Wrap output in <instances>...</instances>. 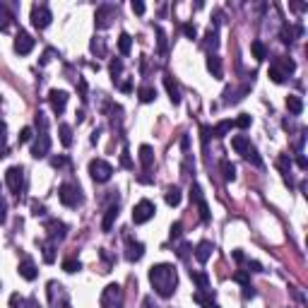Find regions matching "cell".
<instances>
[{
    "label": "cell",
    "instance_id": "obj_16",
    "mask_svg": "<svg viewBox=\"0 0 308 308\" xmlns=\"http://www.w3.org/2000/svg\"><path fill=\"white\" fill-rule=\"evenodd\" d=\"M44 229L49 231V236H51V241H56V239H65V234H67V227L58 222V219H49L46 224H44Z\"/></svg>",
    "mask_w": 308,
    "mask_h": 308
},
{
    "label": "cell",
    "instance_id": "obj_36",
    "mask_svg": "<svg viewBox=\"0 0 308 308\" xmlns=\"http://www.w3.org/2000/svg\"><path fill=\"white\" fill-rule=\"evenodd\" d=\"M130 49H132V36L130 34H121V39H118V51H121V56H128L130 53Z\"/></svg>",
    "mask_w": 308,
    "mask_h": 308
},
{
    "label": "cell",
    "instance_id": "obj_52",
    "mask_svg": "<svg viewBox=\"0 0 308 308\" xmlns=\"http://www.w3.org/2000/svg\"><path fill=\"white\" fill-rule=\"evenodd\" d=\"M5 219H7V202H5V197L0 195V224H5Z\"/></svg>",
    "mask_w": 308,
    "mask_h": 308
},
{
    "label": "cell",
    "instance_id": "obj_13",
    "mask_svg": "<svg viewBox=\"0 0 308 308\" xmlns=\"http://www.w3.org/2000/svg\"><path fill=\"white\" fill-rule=\"evenodd\" d=\"M142 255H145V246L128 236L125 239V260L128 262H137V260H142Z\"/></svg>",
    "mask_w": 308,
    "mask_h": 308
},
{
    "label": "cell",
    "instance_id": "obj_8",
    "mask_svg": "<svg viewBox=\"0 0 308 308\" xmlns=\"http://www.w3.org/2000/svg\"><path fill=\"white\" fill-rule=\"evenodd\" d=\"M51 19H53V15H51L49 5L36 2V5L32 7V24H34L36 29H46V27L51 24Z\"/></svg>",
    "mask_w": 308,
    "mask_h": 308
},
{
    "label": "cell",
    "instance_id": "obj_61",
    "mask_svg": "<svg viewBox=\"0 0 308 308\" xmlns=\"http://www.w3.org/2000/svg\"><path fill=\"white\" fill-rule=\"evenodd\" d=\"M308 5H304V2H292V10H296V12H304Z\"/></svg>",
    "mask_w": 308,
    "mask_h": 308
},
{
    "label": "cell",
    "instance_id": "obj_31",
    "mask_svg": "<svg viewBox=\"0 0 308 308\" xmlns=\"http://www.w3.org/2000/svg\"><path fill=\"white\" fill-rule=\"evenodd\" d=\"M250 51H253V58H255V61H265V58H267V46H265L260 39H255V41L250 44Z\"/></svg>",
    "mask_w": 308,
    "mask_h": 308
},
{
    "label": "cell",
    "instance_id": "obj_22",
    "mask_svg": "<svg viewBox=\"0 0 308 308\" xmlns=\"http://www.w3.org/2000/svg\"><path fill=\"white\" fill-rule=\"evenodd\" d=\"M116 219H118V202H113V205L106 210V214H104V222H101V229H104V231H111Z\"/></svg>",
    "mask_w": 308,
    "mask_h": 308
},
{
    "label": "cell",
    "instance_id": "obj_32",
    "mask_svg": "<svg viewBox=\"0 0 308 308\" xmlns=\"http://www.w3.org/2000/svg\"><path fill=\"white\" fill-rule=\"evenodd\" d=\"M231 147H234L239 154H243L248 147H250V137H248V135H236V137H231Z\"/></svg>",
    "mask_w": 308,
    "mask_h": 308
},
{
    "label": "cell",
    "instance_id": "obj_15",
    "mask_svg": "<svg viewBox=\"0 0 308 308\" xmlns=\"http://www.w3.org/2000/svg\"><path fill=\"white\" fill-rule=\"evenodd\" d=\"M17 272H19V277H24L27 282H34V279H36V275H39L36 262H34L32 258H22V262H19Z\"/></svg>",
    "mask_w": 308,
    "mask_h": 308
},
{
    "label": "cell",
    "instance_id": "obj_17",
    "mask_svg": "<svg viewBox=\"0 0 308 308\" xmlns=\"http://www.w3.org/2000/svg\"><path fill=\"white\" fill-rule=\"evenodd\" d=\"M272 67L275 70H279L284 77H289L294 70H296V63L292 61V58H284V56H277V58H272Z\"/></svg>",
    "mask_w": 308,
    "mask_h": 308
},
{
    "label": "cell",
    "instance_id": "obj_14",
    "mask_svg": "<svg viewBox=\"0 0 308 308\" xmlns=\"http://www.w3.org/2000/svg\"><path fill=\"white\" fill-rule=\"evenodd\" d=\"M113 15H116V7H113V5H101V7L97 10V29H106V27L111 24Z\"/></svg>",
    "mask_w": 308,
    "mask_h": 308
},
{
    "label": "cell",
    "instance_id": "obj_6",
    "mask_svg": "<svg viewBox=\"0 0 308 308\" xmlns=\"http://www.w3.org/2000/svg\"><path fill=\"white\" fill-rule=\"evenodd\" d=\"M49 304L51 308H70V299H67V292L63 289V284L58 282H49Z\"/></svg>",
    "mask_w": 308,
    "mask_h": 308
},
{
    "label": "cell",
    "instance_id": "obj_57",
    "mask_svg": "<svg viewBox=\"0 0 308 308\" xmlns=\"http://www.w3.org/2000/svg\"><path fill=\"white\" fill-rule=\"evenodd\" d=\"M2 147H5V123L0 121V149H2ZM2 152H5V149H2Z\"/></svg>",
    "mask_w": 308,
    "mask_h": 308
},
{
    "label": "cell",
    "instance_id": "obj_55",
    "mask_svg": "<svg viewBox=\"0 0 308 308\" xmlns=\"http://www.w3.org/2000/svg\"><path fill=\"white\" fill-rule=\"evenodd\" d=\"M121 164H123L125 169H132V162H130V157H128V149H123V154H121Z\"/></svg>",
    "mask_w": 308,
    "mask_h": 308
},
{
    "label": "cell",
    "instance_id": "obj_23",
    "mask_svg": "<svg viewBox=\"0 0 308 308\" xmlns=\"http://www.w3.org/2000/svg\"><path fill=\"white\" fill-rule=\"evenodd\" d=\"M207 70H210L212 77H217V80L224 75V70H222V58H219L217 53H210V56H207Z\"/></svg>",
    "mask_w": 308,
    "mask_h": 308
},
{
    "label": "cell",
    "instance_id": "obj_56",
    "mask_svg": "<svg viewBox=\"0 0 308 308\" xmlns=\"http://www.w3.org/2000/svg\"><path fill=\"white\" fill-rule=\"evenodd\" d=\"M53 56H56V51H53V49H49V51H46V53H44V58H41V65H46V63L51 61V58H53Z\"/></svg>",
    "mask_w": 308,
    "mask_h": 308
},
{
    "label": "cell",
    "instance_id": "obj_4",
    "mask_svg": "<svg viewBox=\"0 0 308 308\" xmlns=\"http://www.w3.org/2000/svg\"><path fill=\"white\" fill-rule=\"evenodd\" d=\"M89 176H92L97 183H106V181H111V176H113V166H111L106 159H92V162H89Z\"/></svg>",
    "mask_w": 308,
    "mask_h": 308
},
{
    "label": "cell",
    "instance_id": "obj_19",
    "mask_svg": "<svg viewBox=\"0 0 308 308\" xmlns=\"http://www.w3.org/2000/svg\"><path fill=\"white\" fill-rule=\"evenodd\" d=\"M212 250H214L212 241H200V243L195 246V258H197V262H200V265H205V262L210 260Z\"/></svg>",
    "mask_w": 308,
    "mask_h": 308
},
{
    "label": "cell",
    "instance_id": "obj_12",
    "mask_svg": "<svg viewBox=\"0 0 308 308\" xmlns=\"http://www.w3.org/2000/svg\"><path fill=\"white\" fill-rule=\"evenodd\" d=\"M49 104H51L53 113L61 116L63 111H65V106H67V92H63V89H51V92H49Z\"/></svg>",
    "mask_w": 308,
    "mask_h": 308
},
{
    "label": "cell",
    "instance_id": "obj_41",
    "mask_svg": "<svg viewBox=\"0 0 308 308\" xmlns=\"http://www.w3.org/2000/svg\"><path fill=\"white\" fill-rule=\"evenodd\" d=\"M29 304H27V299L24 296H19V294H12L10 296V308H27Z\"/></svg>",
    "mask_w": 308,
    "mask_h": 308
},
{
    "label": "cell",
    "instance_id": "obj_30",
    "mask_svg": "<svg viewBox=\"0 0 308 308\" xmlns=\"http://www.w3.org/2000/svg\"><path fill=\"white\" fill-rule=\"evenodd\" d=\"M231 128H234V121H222V123H217L214 128H210V135H214V137H227Z\"/></svg>",
    "mask_w": 308,
    "mask_h": 308
},
{
    "label": "cell",
    "instance_id": "obj_39",
    "mask_svg": "<svg viewBox=\"0 0 308 308\" xmlns=\"http://www.w3.org/2000/svg\"><path fill=\"white\" fill-rule=\"evenodd\" d=\"M190 277H193V282L197 284V289H207V287H210V277H207L205 272H190Z\"/></svg>",
    "mask_w": 308,
    "mask_h": 308
},
{
    "label": "cell",
    "instance_id": "obj_21",
    "mask_svg": "<svg viewBox=\"0 0 308 308\" xmlns=\"http://www.w3.org/2000/svg\"><path fill=\"white\" fill-rule=\"evenodd\" d=\"M304 34V27H292V24H284L282 27V32H279V39L284 41V44H292L294 41V36H301Z\"/></svg>",
    "mask_w": 308,
    "mask_h": 308
},
{
    "label": "cell",
    "instance_id": "obj_40",
    "mask_svg": "<svg viewBox=\"0 0 308 308\" xmlns=\"http://www.w3.org/2000/svg\"><path fill=\"white\" fill-rule=\"evenodd\" d=\"M63 270H65V272H77V270H82V265H80V260L67 258V260L63 262Z\"/></svg>",
    "mask_w": 308,
    "mask_h": 308
},
{
    "label": "cell",
    "instance_id": "obj_34",
    "mask_svg": "<svg viewBox=\"0 0 308 308\" xmlns=\"http://www.w3.org/2000/svg\"><path fill=\"white\" fill-rule=\"evenodd\" d=\"M58 132H61V145L63 147H70L72 145V128L67 123H61L58 125Z\"/></svg>",
    "mask_w": 308,
    "mask_h": 308
},
{
    "label": "cell",
    "instance_id": "obj_7",
    "mask_svg": "<svg viewBox=\"0 0 308 308\" xmlns=\"http://www.w3.org/2000/svg\"><path fill=\"white\" fill-rule=\"evenodd\" d=\"M154 212H157V207H154L152 200H140V202L132 207V222H135V224H147V222L154 217Z\"/></svg>",
    "mask_w": 308,
    "mask_h": 308
},
{
    "label": "cell",
    "instance_id": "obj_54",
    "mask_svg": "<svg viewBox=\"0 0 308 308\" xmlns=\"http://www.w3.org/2000/svg\"><path fill=\"white\" fill-rule=\"evenodd\" d=\"M132 12H135V15H145V2L135 0V2H132Z\"/></svg>",
    "mask_w": 308,
    "mask_h": 308
},
{
    "label": "cell",
    "instance_id": "obj_28",
    "mask_svg": "<svg viewBox=\"0 0 308 308\" xmlns=\"http://www.w3.org/2000/svg\"><path fill=\"white\" fill-rule=\"evenodd\" d=\"M41 248V253H44V262H56V246H53V241H41L39 243Z\"/></svg>",
    "mask_w": 308,
    "mask_h": 308
},
{
    "label": "cell",
    "instance_id": "obj_24",
    "mask_svg": "<svg viewBox=\"0 0 308 308\" xmlns=\"http://www.w3.org/2000/svg\"><path fill=\"white\" fill-rule=\"evenodd\" d=\"M164 200H166L169 207H178L181 205V190H178V185H169L166 193H164Z\"/></svg>",
    "mask_w": 308,
    "mask_h": 308
},
{
    "label": "cell",
    "instance_id": "obj_3",
    "mask_svg": "<svg viewBox=\"0 0 308 308\" xmlns=\"http://www.w3.org/2000/svg\"><path fill=\"white\" fill-rule=\"evenodd\" d=\"M99 304H101V308H123V287L121 284H109L101 292Z\"/></svg>",
    "mask_w": 308,
    "mask_h": 308
},
{
    "label": "cell",
    "instance_id": "obj_5",
    "mask_svg": "<svg viewBox=\"0 0 308 308\" xmlns=\"http://www.w3.org/2000/svg\"><path fill=\"white\" fill-rule=\"evenodd\" d=\"M5 183H7V188L19 197L22 193H24V169L22 166H10L7 171H5Z\"/></svg>",
    "mask_w": 308,
    "mask_h": 308
},
{
    "label": "cell",
    "instance_id": "obj_33",
    "mask_svg": "<svg viewBox=\"0 0 308 308\" xmlns=\"http://www.w3.org/2000/svg\"><path fill=\"white\" fill-rule=\"evenodd\" d=\"M12 12L5 7V5H0V32H7L10 29V24H12Z\"/></svg>",
    "mask_w": 308,
    "mask_h": 308
},
{
    "label": "cell",
    "instance_id": "obj_42",
    "mask_svg": "<svg viewBox=\"0 0 308 308\" xmlns=\"http://www.w3.org/2000/svg\"><path fill=\"white\" fill-rule=\"evenodd\" d=\"M109 70H111V77H113V82H116V80H118V75L123 72V61H111Z\"/></svg>",
    "mask_w": 308,
    "mask_h": 308
},
{
    "label": "cell",
    "instance_id": "obj_45",
    "mask_svg": "<svg viewBox=\"0 0 308 308\" xmlns=\"http://www.w3.org/2000/svg\"><path fill=\"white\" fill-rule=\"evenodd\" d=\"M32 214H34V217H44V214H46V205L34 200V202H32Z\"/></svg>",
    "mask_w": 308,
    "mask_h": 308
},
{
    "label": "cell",
    "instance_id": "obj_26",
    "mask_svg": "<svg viewBox=\"0 0 308 308\" xmlns=\"http://www.w3.org/2000/svg\"><path fill=\"white\" fill-rule=\"evenodd\" d=\"M287 109H289V113L292 116H301L304 113V101H301V97H287Z\"/></svg>",
    "mask_w": 308,
    "mask_h": 308
},
{
    "label": "cell",
    "instance_id": "obj_50",
    "mask_svg": "<svg viewBox=\"0 0 308 308\" xmlns=\"http://www.w3.org/2000/svg\"><path fill=\"white\" fill-rule=\"evenodd\" d=\"M32 135H34V130H32V128H22V130H19V142H29V140H32Z\"/></svg>",
    "mask_w": 308,
    "mask_h": 308
},
{
    "label": "cell",
    "instance_id": "obj_20",
    "mask_svg": "<svg viewBox=\"0 0 308 308\" xmlns=\"http://www.w3.org/2000/svg\"><path fill=\"white\" fill-rule=\"evenodd\" d=\"M137 157H140V164H142V169H145V171H149V169L154 166V149H152L149 145H142Z\"/></svg>",
    "mask_w": 308,
    "mask_h": 308
},
{
    "label": "cell",
    "instance_id": "obj_25",
    "mask_svg": "<svg viewBox=\"0 0 308 308\" xmlns=\"http://www.w3.org/2000/svg\"><path fill=\"white\" fill-rule=\"evenodd\" d=\"M217 46H219V36H217V29H210V32L205 34L202 49H205L207 53H212V51H217Z\"/></svg>",
    "mask_w": 308,
    "mask_h": 308
},
{
    "label": "cell",
    "instance_id": "obj_35",
    "mask_svg": "<svg viewBox=\"0 0 308 308\" xmlns=\"http://www.w3.org/2000/svg\"><path fill=\"white\" fill-rule=\"evenodd\" d=\"M222 176H224V181H234L236 178V166L229 159H222Z\"/></svg>",
    "mask_w": 308,
    "mask_h": 308
},
{
    "label": "cell",
    "instance_id": "obj_64",
    "mask_svg": "<svg viewBox=\"0 0 308 308\" xmlns=\"http://www.w3.org/2000/svg\"><path fill=\"white\" fill-rule=\"evenodd\" d=\"M205 308H219V306H217V304H212V301H210V304H207V306H205Z\"/></svg>",
    "mask_w": 308,
    "mask_h": 308
},
{
    "label": "cell",
    "instance_id": "obj_44",
    "mask_svg": "<svg viewBox=\"0 0 308 308\" xmlns=\"http://www.w3.org/2000/svg\"><path fill=\"white\" fill-rule=\"evenodd\" d=\"M250 123H253V121H250V116H248V113H241V116L234 121V128H241V130H246V128H250Z\"/></svg>",
    "mask_w": 308,
    "mask_h": 308
},
{
    "label": "cell",
    "instance_id": "obj_46",
    "mask_svg": "<svg viewBox=\"0 0 308 308\" xmlns=\"http://www.w3.org/2000/svg\"><path fill=\"white\" fill-rule=\"evenodd\" d=\"M234 279H236V282H241L243 287H248V284H250V275H248V270H239V272L234 275Z\"/></svg>",
    "mask_w": 308,
    "mask_h": 308
},
{
    "label": "cell",
    "instance_id": "obj_63",
    "mask_svg": "<svg viewBox=\"0 0 308 308\" xmlns=\"http://www.w3.org/2000/svg\"><path fill=\"white\" fill-rule=\"evenodd\" d=\"M99 135H101V128H97V130L92 132V142H97V140H99Z\"/></svg>",
    "mask_w": 308,
    "mask_h": 308
},
{
    "label": "cell",
    "instance_id": "obj_49",
    "mask_svg": "<svg viewBox=\"0 0 308 308\" xmlns=\"http://www.w3.org/2000/svg\"><path fill=\"white\" fill-rule=\"evenodd\" d=\"M183 34L188 36V39H195V36H197V29H195V24H188V22H185V24H183Z\"/></svg>",
    "mask_w": 308,
    "mask_h": 308
},
{
    "label": "cell",
    "instance_id": "obj_48",
    "mask_svg": "<svg viewBox=\"0 0 308 308\" xmlns=\"http://www.w3.org/2000/svg\"><path fill=\"white\" fill-rule=\"evenodd\" d=\"M67 164H70L67 157H53V159H51V166H53V169H63V166H67Z\"/></svg>",
    "mask_w": 308,
    "mask_h": 308
},
{
    "label": "cell",
    "instance_id": "obj_9",
    "mask_svg": "<svg viewBox=\"0 0 308 308\" xmlns=\"http://www.w3.org/2000/svg\"><path fill=\"white\" fill-rule=\"evenodd\" d=\"M49 152H51V137H49V132H39L32 145V157L44 159V157H49Z\"/></svg>",
    "mask_w": 308,
    "mask_h": 308
},
{
    "label": "cell",
    "instance_id": "obj_53",
    "mask_svg": "<svg viewBox=\"0 0 308 308\" xmlns=\"http://www.w3.org/2000/svg\"><path fill=\"white\" fill-rule=\"evenodd\" d=\"M157 36H159V51L164 53V51H166V36H164V32H162L159 27H157Z\"/></svg>",
    "mask_w": 308,
    "mask_h": 308
},
{
    "label": "cell",
    "instance_id": "obj_2",
    "mask_svg": "<svg viewBox=\"0 0 308 308\" xmlns=\"http://www.w3.org/2000/svg\"><path fill=\"white\" fill-rule=\"evenodd\" d=\"M58 197H61V202L65 207H80L82 205V190H80V185L75 183H61L58 188Z\"/></svg>",
    "mask_w": 308,
    "mask_h": 308
},
{
    "label": "cell",
    "instance_id": "obj_11",
    "mask_svg": "<svg viewBox=\"0 0 308 308\" xmlns=\"http://www.w3.org/2000/svg\"><path fill=\"white\" fill-rule=\"evenodd\" d=\"M190 200L197 205L202 222H210V207H207V202H205V197H202V190H200V185H197V183L190 185Z\"/></svg>",
    "mask_w": 308,
    "mask_h": 308
},
{
    "label": "cell",
    "instance_id": "obj_1",
    "mask_svg": "<svg viewBox=\"0 0 308 308\" xmlns=\"http://www.w3.org/2000/svg\"><path fill=\"white\" fill-rule=\"evenodd\" d=\"M149 282H152V289H154L162 299H169V296L176 292V284H178L176 267L169 265V262L152 265V267H149Z\"/></svg>",
    "mask_w": 308,
    "mask_h": 308
},
{
    "label": "cell",
    "instance_id": "obj_37",
    "mask_svg": "<svg viewBox=\"0 0 308 308\" xmlns=\"http://www.w3.org/2000/svg\"><path fill=\"white\" fill-rule=\"evenodd\" d=\"M92 53H97V58H101V56H106V44H104V39H99V36H94L92 39Z\"/></svg>",
    "mask_w": 308,
    "mask_h": 308
},
{
    "label": "cell",
    "instance_id": "obj_38",
    "mask_svg": "<svg viewBox=\"0 0 308 308\" xmlns=\"http://www.w3.org/2000/svg\"><path fill=\"white\" fill-rule=\"evenodd\" d=\"M243 157H246V162H250L253 166H262V159H260V154H258V149H255L253 145L243 152Z\"/></svg>",
    "mask_w": 308,
    "mask_h": 308
},
{
    "label": "cell",
    "instance_id": "obj_27",
    "mask_svg": "<svg viewBox=\"0 0 308 308\" xmlns=\"http://www.w3.org/2000/svg\"><path fill=\"white\" fill-rule=\"evenodd\" d=\"M277 166H279V171L284 174V181L289 185H294L292 183V176H289V171H292V159H289L287 154H282V157H277Z\"/></svg>",
    "mask_w": 308,
    "mask_h": 308
},
{
    "label": "cell",
    "instance_id": "obj_43",
    "mask_svg": "<svg viewBox=\"0 0 308 308\" xmlns=\"http://www.w3.org/2000/svg\"><path fill=\"white\" fill-rule=\"evenodd\" d=\"M34 123H36V128H39L41 132H46V130H49V121H46V113H41V111H39V113L34 116Z\"/></svg>",
    "mask_w": 308,
    "mask_h": 308
},
{
    "label": "cell",
    "instance_id": "obj_10",
    "mask_svg": "<svg viewBox=\"0 0 308 308\" xmlns=\"http://www.w3.org/2000/svg\"><path fill=\"white\" fill-rule=\"evenodd\" d=\"M34 39H32V34H27V32H17V36H15V53H19V56H29L32 51H34Z\"/></svg>",
    "mask_w": 308,
    "mask_h": 308
},
{
    "label": "cell",
    "instance_id": "obj_29",
    "mask_svg": "<svg viewBox=\"0 0 308 308\" xmlns=\"http://www.w3.org/2000/svg\"><path fill=\"white\" fill-rule=\"evenodd\" d=\"M137 97H140V101H142V104H149V101H154V99H157V89H154V87H149V84H142V87L137 89Z\"/></svg>",
    "mask_w": 308,
    "mask_h": 308
},
{
    "label": "cell",
    "instance_id": "obj_18",
    "mask_svg": "<svg viewBox=\"0 0 308 308\" xmlns=\"http://www.w3.org/2000/svg\"><path fill=\"white\" fill-rule=\"evenodd\" d=\"M164 87H166V92H169L171 104H181V89H178V84H176V80H174L171 75H164Z\"/></svg>",
    "mask_w": 308,
    "mask_h": 308
},
{
    "label": "cell",
    "instance_id": "obj_62",
    "mask_svg": "<svg viewBox=\"0 0 308 308\" xmlns=\"http://www.w3.org/2000/svg\"><path fill=\"white\" fill-rule=\"evenodd\" d=\"M296 164H299V166H301V169H306V166H308L306 157H304V154H299V159H296Z\"/></svg>",
    "mask_w": 308,
    "mask_h": 308
},
{
    "label": "cell",
    "instance_id": "obj_47",
    "mask_svg": "<svg viewBox=\"0 0 308 308\" xmlns=\"http://www.w3.org/2000/svg\"><path fill=\"white\" fill-rule=\"evenodd\" d=\"M270 80H272V82H275V84H282V82H284V80H287V77H284V75H282V72H279V70H275V67H272V65H270Z\"/></svg>",
    "mask_w": 308,
    "mask_h": 308
},
{
    "label": "cell",
    "instance_id": "obj_60",
    "mask_svg": "<svg viewBox=\"0 0 308 308\" xmlns=\"http://www.w3.org/2000/svg\"><path fill=\"white\" fill-rule=\"evenodd\" d=\"M234 260H236V262H246V255H243L241 250H234Z\"/></svg>",
    "mask_w": 308,
    "mask_h": 308
},
{
    "label": "cell",
    "instance_id": "obj_59",
    "mask_svg": "<svg viewBox=\"0 0 308 308\" xmlns=\"http://www.w3.org/2000/svg\"><path fill=\"white\" fill-rule=\"evenodd\" d=\"M255 296V292H253V287L248 284V287H243V299H253Z\"/></svg>",
    "mask_w": 308,
    "mask_h": 308
},
{
    "label": "cell",
    "instance_id": "obj_51",
    "mask_svg": "<svg viewBox=\"0 0 308 308\" xmlns=\"http://www.w3.org/2000/svg\"><path fill=\"white\" fill-rule=\"evenodd\" d=\"M181 234H183V224L181 222H174L171 224V239H178Z\"/></svg>",
    "mask_w": 308,
    "mask_h": 308
},
{
    "label": "cell",
    "instance_id": "obj_58",
    "mask_svg": "<svg viewBox=\"0 0 308 308\" xmlns=\"http://www.w3.org/2000/svg\"><path fill=\"white\" fill-rule=\"evenodd\" d=\"M121 92H125V94H128V92H132V82H130V80L121 82Z\"/></svg>",
    "mask_w": 308,
    "mask_h": 308
}]
</instances>
